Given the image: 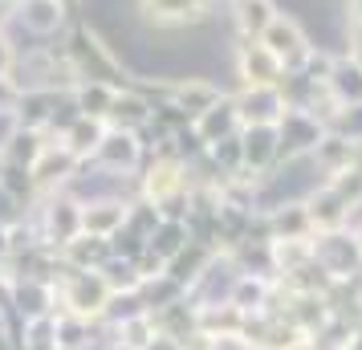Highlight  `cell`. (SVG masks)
<instances>
[{
	"instance_id": "6da1fadb",
	"label": "cell",
	"mask_w": 362,
	"mask_h": 350,
	"mask_svg": "<svg viewBox=\"0 0 362 350\" xmlns=\"http://www.w3.org/2000/svg\"><path fill=\"white\" fill-rule=\"evenodd\" d=\"M159 8V17H196V8H204L208 0H151Z\"/></svg>"
}]
</instances>
